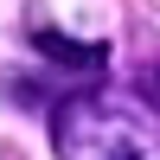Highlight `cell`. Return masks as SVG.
<instances>
[{"label":"cell","instance_id":"1","mask_svg":"<svg viewBox=\"0 0 160 160\" xmlns=\"http://www.w3.org/2000/svg\"><path fill=\"white\" fill-rule=\"evenodd\" d=\"M51 148L58 160H160V109L135 90H77L51 109Z\"/></svg>","mask_w":160,"mask_h":160},{"label":"cell","instance_id":"2","mask_svg":"<svg viewBox=\"0 0 160 160\" xmlns=\"http://www.w3.org/2000/svg\"><path fill=\"white\" fill-rule=\"evenodd\" d=\"M148 83H154V96H160V64H154V77H148Z\"/></svg>","mask_w":160,"mask_h":160}]
</instances>
